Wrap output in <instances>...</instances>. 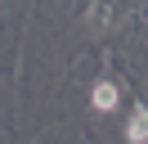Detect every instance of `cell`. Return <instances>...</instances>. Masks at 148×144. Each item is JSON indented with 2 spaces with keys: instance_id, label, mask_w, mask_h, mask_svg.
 <instances>
[{
  "instance_id": "6da1fadb",
  "label": "cell",
  "mask_w": 148,
  "mask_h": 144,
  "mask_svg": "<svg viewBox=\"0 0 148 144\" xmlns=\"http://www.w3.org/2000/svg\"><path fill=\"white\" fill-rule=\"evenodd\" d=\"M117 99H121L117 81H94V86H90V108H94V113H112Z\"/></svg>"
},
{
  "instance_id": "7a4b0ae2",
  "label": "cell",
  "mask_w": 148,
  "mask_h": 144,
  "mask_svg": "<svg viewBox=\"0 0 148 144\" xmlns=\"http://www.w3.org/2000/svg\"><path fill=\"white\" fill-rule=\"evenodd\" d=\"M126 140L130 144H148V104H139L126 122Z\"/></svg>"
},
{
  "instance_id": "3957f363",
  "label": "cell",
  "mask_w": 148,
  "mask_h": 144,
  "mask_svg": "<svg viewBox=\"0 0 148 144\" xmlns=\"http://www.w3.org/2000/svg\"><path fill=\"white\" fill-rule=\"evenodd\" d=\"M108 18H112V9H108V5H99V9H94V14H90V27H103V23H108Z\"/></svg>"
}]
</instances>
